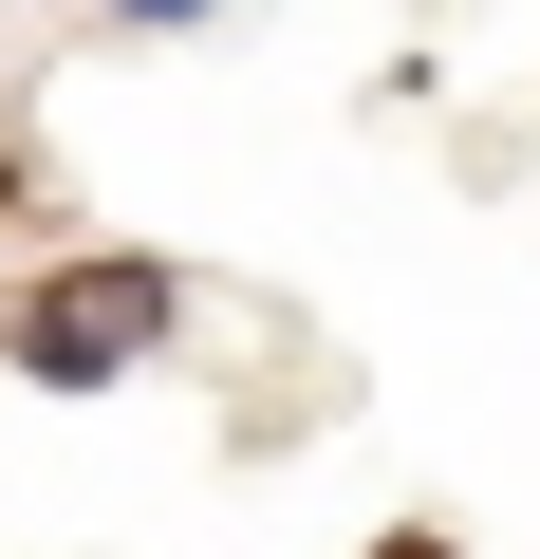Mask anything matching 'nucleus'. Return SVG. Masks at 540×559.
<instances>
[{"label": "nucleus", "instance_id": "obj_3", "mask_svg": "<svg viewBox=\"0 0 540 559\" xmlns=\"http://www.w3.org/2000/svg\"><path fill=\"white\" fill-rule=\"evenodd\" d=\"M373 559H447V540H429V522H392V540H373Z\"/></svg>", "mask_w": 540, "mask_h": 559}, {"label": "nucleus", "instance_id": "obj_2", "mask_svg": "<svg viewBox=\"0 0 540 559\" xmlns=\"http://www.w3.org/2000/svg\"><path fill=\"white\" fill-rule=\"evenodd\" d=\"M112 20H131V38H187V20H205V0H112Z\"/></svg>", "mask_w": 540, "mask_h": 559}, {"label": "nucleus", "instance_id": "obj_1", "mask_svg": "<svg viewBox=\"0 0 540 559\" xmlns=\"http://www.w3.org/2000/svg\"><path fill=\"white\" fill-rule=\"evenodd\" d=\"M187 336V280L168 261H131V242H94V261H57L20 318H0V355H20L38 392H112V373H149Z\"/></svg>", "mask_w": 540, "mask_h": 559}]
</instances>
